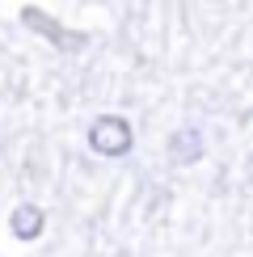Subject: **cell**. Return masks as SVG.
<instances>
[{"mask_svg": "<svg viewBox=\"0 0 253 257\" xmlns=\"http://www.w3.org/2000/svg\"><path fill=\"white\" fill-rule=\"evenodd\" d=\"M84 139H89V148L97 156H126L131 152V144H135V131H131V122L122 118V114H97V118L89 122V131H84Z\"/></svg>", "mask_w": 253, "mask_h": 257, "instance_id": "1", "label": "cell"}, {"mask_svg": "<svg viewBox=\"0 0 253 257\" xmlns=\"http://www.w3.org/2000/svg\"><path fill=\"white\" fill-rule=\"evenodd\" d=\"M169 156H173L177 165H190V160L203 156V135H198V126H182V131L169 139Z\"/></svg>", "mask_w": 253, "mask_h": 257, "instance_id": "2", "label": "cell"}, {"mask_svg": "<svg viewBox=\"0 0 253 257\" xmlns=\"http://www.w3.org/2000/svg\"><path fill=\"white\" fill-rule=\"evenodd\" d=\"M42 207H34V202H21V207L13 211V236H21V240H34L38 232H42Z\"/></svg>", "mask_w": 253, "mask_h": 257, "instance_id": "3", "label": "cell"}]
</instances>
